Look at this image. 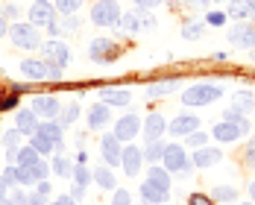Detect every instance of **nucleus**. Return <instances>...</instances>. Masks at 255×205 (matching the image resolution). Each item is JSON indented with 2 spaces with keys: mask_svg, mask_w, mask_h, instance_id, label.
<instances>
[{
  "mask_svg": "<svg viewBox=\"0 0 255 205\" xmlns=\"http://www.w3.org/2000/svg\"><path fill=\"white\" fill-rule=\"evenodd\" d=\"M141 150L138 147H127L124 155H121V164H124V170H127L129 176H138V170H141Z\"/></svg>",
  "mask_w": 255,
  "mask_h": 205,
  "instance_id": "obj_15",
  "label": "nucleus"
},
{
  "mask_svg": "<svg viewBox=\"0 0 255 205\" xmlns=\"http://www.w3.org/2000/svg\"><path fill=\"white\" fill-rule=\"evenodd\" d=\"M65 26H68V29H77V26H79V21H77V18H71V15H68V18H65Z\"/></svg>",
  "mask_w": 255,
  "mask_h": 205,
  "instance_id": "obj_46",
  "label": "nucleus"
},
{
  "mask_svg": "<svg viewBox=\"0 0 255 205\" xmlns=\"http://www.w3.org/2000/svg\"><path fill=\"white\" fill-rule=\"evenodd\" d=\"M253 59H255V53H253Z\"/></svg>",
  "mask_w": 255,
  "mask_h": 205,
  "instance_id": "obj_53",
  "label": "nucleus"
},
{
  "mask_svg": "<svg viewBox=\"0 0 255 205\" xmlns=\"http://www.w3.org/2000/svg\"><path fill=\"white\" fill-rule=\"evenodd\" d=\"M164 129H167V123H164V117L161 114H150L147 120H144V141L147 144H153V141H158L161 135H164Z\"/></svg>",
  "mask_w": 255,
  "mask_h": 205,
  "instance_id": "obj_13",
  "label": "nucleus"
},
{
  "mask_svg": "<svg viewBox=\"0 0 255 205\" xmlns=\"http://www.w3.org/2000/svg\"><path fill=\"white\" fill-rule=\"evenodd\" d=\"M147 182H150L153 188H158V191L170 194V176H167V170H161V167H153V170H150V176H147Z\"/></svg>",
  "mask_w": 255,
  "mask_h": 205,
  "instance_id": "obj_20",
  "label": "nucleus"
},
{
  "mask_svg": "<svg viewBox=\"0 0 255 205\" xmlns=\"http://www.w3.org/2000/svg\"><path fill=\"white\" fill-rule=\"evenodd\" d=\"M188 144H191V147H203L205 144V132H197V129H194V132L188 135Z\"/></svg>",
  "mask_w": 255,
  "mask_h": 205,
  "instance_id": "obj_38",
  "label": "nucleus"
},
{
  "mask_svg": "<svg viewBox=\"0 0 255 205\" xmlns=\"http://www.w3.org/2000/svg\"><path fill=\"white\" fill-rule=\"evenodd\" d=\"M141 197H144V200H147L150 205L164 203V200H167V194H164V191H158V188H153L150 182H144V185H141Z\"/></svg>",
  "mask_w": 255,
  "mask_h": 205,
  "instance_id": "obj_24",
  "label": "nucleus"
},
{
  "mask_svg": "<svg viewBox=\"0 0 255 205\" xmlns=\"http://www.w3.org/2000/svg\"><path fill=\"white\" fill-rule=\"evenodd\" d=\"M253 3H255V0H253Z\"/></svg>",
  "mask_w": 255,
  "mask_h": 205,
  "instance_id": "obj_55",
  "label": "nucleus"
},
{
  "mask_svg": "<svg viewBox=\"0 0 255 205\" xmlns=\"http://www.w3.org/2000/svg\"><path fill=\"white\" fill-rule=\"evenodd\" d=\"M211 197H214V200H223V203H235L238 191H235V188H226V185H220V188L211 191Z\"/></svg>",
  "mask_w": 255,
  "mask_h": 205,
  "instance_id": "obj_31",
  "label": "nucleus"
},
{
  "mask_svg": "<svg viewBox=\"0 0 255 205\" xmlns=\"http://www.w3.org/2000/svg\"><path fill=\"white\" fill-rule=\"evenodd\" d=\"M155 205H161V203H155Z\"/></svg>",
  "mask_w": 255,
  "mask_h": 205,
  "instance_id": "obj_54",
  "label": "nucleus"
},
{
  "mask_svg": "<svg viewBox=\"0 0 255 205\" xmlns=\"http://www.w3.org/2000/svg\"><path fill=\"white\" fill-rule=\"evenodd\" d=\"M250 194H253V200H255V182H253V185H250Z\"/></svg>",
  "mask_w": 255,
  "mask_h": 205,
  "instance_id": "obj_50",
  "label": "nucleus"
},
{
  "mask_svg": "<svg viewBox=\"0 0 255 205\" xmlns=\"http://www.w3.org/2000/svg\"><path fill=\"white\" fill-rule=\"evenodd\" d=\"M161 155H164V144H161V141H153V144L147 147V158H150V161H158Z\"/></svg>",
  "mask_w": 255,
  "mask_h": 205,
  "instance_id": "obj_35",
  "label": "nucleus"
},
{
  "mask_svg": "<svg viewBox=\"0 0 255 205\" xmlns=\"http://www.w3.org/2000/svg\"><path fill=\"white\" fill-rule=\"evenodd\" d=\"M247 164H255V138L250 141V147H247Z\"/></svg>",
  "mask_w": 255,
  "mask_h": 205,
  "instance_id": "obj_44",
  "label": "nucleus"
},
{
  "mask_svg": "<svg viewBox=\"0 0 255 205\" xmlns=\"http://www.w3.org/2000/svg\"><path fill=\"white\" fill-rule=\"evenodd\" d=\"M244 205H253V203H244Z\"/></svg>",
  "mask_w": 255,
  "mask_h": 205,
  "instance_id": "obj_52",
  "label": "nucleus"
},
{
  "mask_svg": "<svg viewBox=\"0 0 255 205\" xmlns=\"http://www.w3.org/2000/svg\"><path fill=\"white\" fill-rule=\"evenodd\" d=\"M138 3V9H153V6H158L161 0H135Z\"/></svg>",
  "mask_w": 255,
  "mask_h": 205,
  "instance_id": "obj_45",
  "label": "nucleus"
},
{
  "mask_svg": "<svg viewBox=\"0 0 255 205\" xmlns=\"http://www.w3.org/2000/svg\"><path fill=\"white\" fill-rule=\"evenodd\" d=\"M229 41L235 44V47H255V29H253L250 24H238V26H232Z\"/></svg>",
  "mask_w": 255,
  "mask_h": 205,
  "instance_id": "obj_12",
  "label": "nucleus"
},
{
  "mask_svg": "<svg viewBox=\"0 0 255 205\" xmlns=\"http://www.w3.org/2000/svg\"><path fill=\"white\" fill-rule=\"evenodd\" d=\"M109 117H112V108H109L106 102L94 105V108L88 111V123H91V126H106V123H109Z\"/></svg>",
  "mask_w": 255,
  "mask_h": 205,
  "instance_id": "obj_19",
  "label": "nucleus"
},
{
  "mask_svg": "<svg viewBox=\"0 0 255 205\" xmlns=\"http://www.w3.org/2000/svg\"><path fill=\"white\" fill-rule=\"evenodd\" d=\"M32 111H35V117H41V120H56V117H59V100L41 94V97L32 100Z\"/></svg>",
  "mask_w": 255,
  "mask_h": 205,
  "instance_id": "obj_8",
  "label": "nucleus"
},
{
  "mask_svg": "<svg viewBox=\"0 0 255 205\" xmlns=\"http://www.w3.org/2000/svg\"><path fill=\"white\" fill-rule=\"evenodd\" d=\"M18 176H21V185H38V182L47 179V164L44 161H35V164L18 167Z\"/></svg>",
  "mask_w": 255,
  "mask_h": 205,
  "instance_id": "obj_11",
  "label": "nucleus"
},
{
  "mask_svg": "<svg viewBox=\"0 0 255 205\" xmlns=\"http://www.w3.org/2000/svg\"><path fill=\"white\" fill-rule=\"evenodd\" d=\"M191 205H211V200H208L205 194H194V197H191Z\"/></svg>",
  "mask_w": 255,
  "mask_h": 205,
  "instance_id": "obj_43",
  "label": "nucleus"
},
{
  "mask_svg": "<svg viewBox=\"0 0 255 205\" xmlns=\"http://www.w3.org/2000/svg\"><path fill=\"white\" fill-rule=\"evenodd\" d=\"M197 126H200V120H197L194 114H179L176 120H170V123H167V129H170L173 135H191Z\"/></svg>",
  "mask_w": 255,
  "mask_h": 205,
  "instance_id": "obj_14",
  "label": "nucleus"
},
{
  "mask_svg": "<svg viewBox=\"0 0 255 205\" xmlns=\"http://www.w3.org/2000/svg\"><path fill=\"white\" fill-rule=\"evenodd\" d=\"M0 205H15V203H6V200H3V197H0Z\"/></svg>",
  "mask_w": 255,
  "mask_h": 205,
  "instance_id": "obj_51",
  "label": "nucleus"
},
{
  "mask_svg": "<svg viewBox=\"0 0 255 205\" xmlns=\"http://www.w3.org/2000/svg\"><path fill=\"white\" fill-rule=\"evenodd\" d=\"M56 6H59L65 15H71V12H77L79 6H82V0H56Z\"/></svg>",
  "mask_w": 255,
  "mask_h": 205,
  "instance_id": "obj_36",
  "label": "nucleus"
},
{
  "mask_svg": "<svg viewBox=\"0 0 255 205\" xmlns=\"http://www.w3.org/2000/svg\"><path fill=\"white\" fill-rule=\"evenodd\" d=\"M74 176H77V185H79V188H85V185L91 182V173H88L85 167H77V173H74Z\"/></svg>",
  "mask_w": 255,
  "mask_h": 205,
  "instance_id": "obj_39",
  "label": "nucleus"
},
{
  "mask_svg": "<svg viewBox=\"0 0 255 205\" xmlns=\"http://www.w3.org/2000/svg\"><path fill=\"white\" fill-rule=\"evenodd\" d=\"M56 205H77V200H74V197H59Z\"/></svg>",
  "mask_w": 255,
  "mask_h": 205,
  "instance_id": "obj_47",
  "label": "nucleus"
},
{
  "mask_svg": "<svg viewBox=\"0 0 255 205\" xmlns=\"http://www.w3.org/2000/svg\"><path fill=\"white\" fill-rule=\"evenodd\" d=\"M100 153H103V158H106V164H109V167H115V164H121V155H124V150H121V141L115 138V132H109V135H103Z\"/></svg>",
  "mask_w": 255,
  "mask_h": 205,
  "instance_id": "obj_7",
  "label": "nucleus"
},
{
  "mask_svg": "<svg viewBox=\"0 0 255 205\" xmlns=\"http://www.w3.org/2000/svg\"><path fill=\"white\" fill-rule=\"evenodd\" d=\"M250 108H255V97L253 94H247V91L235 94V100H232V111H235V114H244V111H250Z\"/></svg>",
  "mask_w": 255,
  "mask_h": 205,
  "instance_id": "obj_22",
  "label": "nucleus"
},
{
  "mask_svg": "<svg viewBox=\"0 0 255 205\" xmlns=\"http://www.w3.org/2000/svg\"><path fill=\"white\" fill-rule=\"evenodd\" d=\"M115 50V44H112V41H109V38H94V41H91V59H103V56H106V53H112Z\"/></svg>",
  "mask_w": 255,
  "mask_h": 205,
  "instance_id": "obj_26",
  "label": "nucleus"
},
{
  "mask_svg": "<svg viewBox=\"0 0 255 205\" xmlns=\"http://www.w3.org/2000/svg\"><path fill=\"white\" fill-rule=\"evenodd\" d=\"M205 24H211V26H223V24H226V15H223V12H217V9H211V12L205 15Z\"/></svg>",
  "mask_w": 255,
  "mask_h": 205,
  "instance_id": "obj_37",
  "label": "nucleus"
},
{
  "mask_svg": "<svg viewBox=\"0 0 255 205\" xmlns=\"http://www.w3.org/2000/svg\"><path fill=\"white\" fill-rule=\"evenodd\" d=\"M18 141H21V132L18 129H9L6 135H3V144H6V150H9V158H15V147H18Z\"/></svg>",
  "mask_w": 255,
  "mask_h": 205,
  "instance_id": "obj_30",
  "label": "nucleus"
},
{
  "mask_svg": "<svg viewBox=\"0 0 255 205\" xmlns=\"http://www.w3.org/2000/svg\"><path fill=\"white\" fill-rule=\"evenodd\" d=\"M170 91H176V82H164V85H153L147 94L150 97H161V94H170Z\"/></svg>",
  "mask_w": 255,
  "mask_h": 205,
  "instance_id": "obj_34",
  "label": "nucleus"
},
{
  "mask_svg": "<svg viewBox=\"0 0 255 205\" xmlns=\"http://www.w3.org/2000/svg\"><path fill=\"white\" fill-rule=\"evenodd\" d=\"M121 9H118V3L115 0H100V3H94L91 6V21L97 26H115L121 21Z\"/></svg>",
  "mask_w": 255,
  "mask_h": 205,
  "instance_id": "obj_4",
  "label": "nucleus"
},
{
  "mask_svg": "<svg viewBox=\"0 0 255 205\" xmlns=\"http://www.w3.org/2000/svg\"><path fill=\"white\" fill-rule=\"evenodd\" d=\"M138 132H141V120H138V114H127V117L118 120V126H115V138H118V141H132Z\"/></svg>",
  "mask_w": 255,
  "mask_h": 205,
  "instance_id": "obj_10",
  "label": "nucleus"
},
{
  "mask_svg": "<svg viewBox=\"0 0 255 205\" xmlns=\"http://www.w3.org/2000/svg\"><path fill=\"white\" fill-rule=\"evenodd\" d=\"M35 129H38V117H35V111H32V108H21V111H18V132L32 135Z\"/></svg>",
  "mask_w": 255,
  "mask_h": 205,
  "instance_id": "obj_17",
  "label": "nucleus"
},
{
  "mask_svg": "<svg viewBox=\"0 0 255 205\" xmlns=\"http://www.w3.org/2000/svg\"><path fill=\"white\" fill-rule=\"evenodd\" d=\"M9 32V26H6V21H3V15H0V35H6Z\"/></svg>",
  "mask_w": 255,
  "mask_h": 205,
  "instance_id": "obj_49",
  "label": "nucleus"
},
{
  "mask_svg": "<svg viewBox=\"0 0 255 205\" xmlns=\"http://www.w3.org/2000/svg\"><path fill=\"white\" fill-rule=\"evenodd\" d=\"M9 38H12L15 47H24V50L41 47V38H38V32H35L32 24H12L9 26Z\"/></svg>",
  "mask_w": 255,
  "mask_h": 205,
  "instance_id": "obj_3",
  "label": "nucleus"
},
{
  "mask_svg": "<svg viewBox=\"0 0 255 205\" xmlns=\"http://www.w3.org/2000/svg\"><path fill=\"white\" fill-rule=\"evenodd\" d=\"M220 150H200V153L194 155V164L197 167H208V164H217L220 161Z\"/></svg>",
  "mask_w": 255,
  "mask_h": 205,
  "instance_id": "obj_25",
  "label": "nucleus"
},
{
  "mask_svg": "<svg viewBox=\"0 0 255 205\" xmlns=\"http://www.w3.org/2000/svg\"><path fill=\"white\" fill-rule=\"evenodd\" d=\"M29 21H32V26H50L56 21V6L47 0H35L29 6Z\"/></svg>",
  "mask_w": 255,
  "mask_h": 205,
  "instance_id": "obj_6",
  "label": "nucleus"
},
{
  "mask_svg": "<svg viewBox=\"0 0 255 205\" xmlns=\"http://www.w3.org/2000/svg\"><path fill=\"white\" fill-rule=\"evenodd\" d=\"M100 100L106 102V105H129L132 94H129V91H103Z\"/></svg>",
  "mask_w": 255,
  "mask_h": 205,
  "instance_id": "obj_23",
  "label": "nucleus"
},
{
  "mask_svg": "<svg viewBox=\"0 0 255 205\" xmlns=\"http://www.w3.org/2000/svg\"><path fill=\"white\" fill-rule=\"evenodd\" d=\"M59 117H62V123L65 126H71L74 120L79 117V105H68V108H59Z\"/></svg>",
  "mask_w": 255,
  "mask_h": 205,
  "instance_id": "obj_32",
  "label": "nucleus"
},
{
  "mask_svg": "<svg viewBox=\"0 0 255 205\" xmlns=\"http://www.w3.org/2000/svg\"><path fill=\"white\" fill-rule=\"evenodd\" d=\"M182 35H185V38H200V35H203V24L188 21V24L182 26Z\"/></svg>",
  "mask_w": 255,
  "mask_h": 205,
  "instance_id": "obj_33",
  "label": "nucleus"
},
{
  "mask_svg": "<svg viewBox=\"0 0 255 205\" xmlns=\"http://www.w3.org/2000/svg\"><path fill=\"white\" fill-rule=\"evenodd\" d=\"M41 50H44V62H47V65H59V68H65V65L71 62V50H68V44L59 41V38H53V41H47V44H41Z\"/></svg>",
  "mask_w": 255,
  "mask_h": 205,
  "instance_id": "obj_5",
  "label": "nucleus"
},
{
  "mask_svg": "<svg viewBox=\"0 0 255 205\" xmlns=\"http://www.w3.org/2000/svg\"><path fill=\"white\" fill-rule=\"evenodd\" d=\"M115 26H118V32L132 35V32H141V29H153L155 18L153 15H147V12H141V9H135V12H124L121 21H118Z\"/></svg>",
  "mask_w": 255,
  "mask_h": 205,
  "instance_id": "obj_1",
  "label": "nucleus"
},
{
  "mask_svg": "<svg viewBox=\"0 0 255 205\" xmlns=\"http://www.w3.org/2000/svg\"><path fill=\"white\" fill-rule=\"evenodd\" d=\"M112 205H132V203H129V194H127V191H118V194H115V200H112Z\"/></svg>",
  "mask_w": 255,
  "mask_h": 205,
  "instance_id": "obj_42",
  "label": "nucleus"
},
{
  "mask_svg": "<svg viewBox=\"0 0 255 205\" xmlns=\"http://www.w3.org/2000/svg\"><path fill=\"white\" fill-rule=\"evenodd\" d=\"M94 179H97L100 188H115V176H112L109 167H94Z\"/></svg>",
  "mask_w": 255,
  "mask_h": 205,
  "instance_id": "obj_29",
  "label": "nucleus"
},
{
  "mask_svg": "<svg viewBox=\"0 0 255 205\" xmlns=\"http://www.w3.org/2000/svg\"><path fill=\"white\" fill-rule=\"evenodd\" d=\"M6 188H9V185H6V179H3V176H0V197H6Z\"/></svg>",
  "mask_w": 255,
  "mask_h": 205,
  "instance_id": "obj_48",
  "label": "nucleus"
},
{
  "mask_svg": "<svg viewBox=\"0 0 255 205\" xmlns=\"http://www.w3.org/2000/svg\"><path fill=\"white\" fill-rule=\"evenodd\" d=\"M161 158H164V170H173V173H179V170H185V167H188L185 150H182L179 144H167Z\"/></svg>",
  "mask_w": 255,
  "mask_h": 205,
  "instance_id": "obj_9",
  "label": "nucleus"
},
{
  "mask_svg": "<svg viewBox=\"0 0 255 205\" xmlns=\"http://www.w3.org/2000/svg\"><path fill=\"white\" fill-rule=\"evenodd\" d=\"M3 179H6V185H18V182H21V176H18V167H6Z\"/></svg>",
  "mask_w": 255,
  "mask_h": 205,
  "instance_id": "obj_40",
  "label": "nucleus"
},
{
  "mask_svg": "<svg viewBox=\"0 0 255 205\" xmlns=\"http://www.w3.org/2000/svg\"><path fill=\"white\" fill-rule=\"evenodd\" d=\"M223 94V88L220 85H191L185 94H182V102L185 105H208L211 100H217Z\"/></svg>",
  "mask_w": 255,
  "mask_h": 205,
  "instance_id": "obj_2",
  "label": "nucleus"
},
{
  "mask_svg": "<svg viewBox=\"0 0 255 205\" xmlns=\"http://www.w3.org/2000/svg\"><path fill=\"white\" fill-rule=\"evenodd\" d=\"M29 147H35L38 153L47 155V153H53V147H56V144H53L47 135H41V132H32V144H29Z\"/></svg>",
  "mask_w": 255,
  "mask_h": 205,
  "instance_id": "obj_28",
  "label": "nucleus"
},
{
  "mask_svg": "<svg viewBox=\"0 0 255 205\" xmlns=\"http://www.w3.org/2000/svg\"><path fill=\"white\" fill-rule=\"evenodd\" d=\"M21 74L29 79H44L47 77V62H41V59H24L21 62Z\"/></svg>",
  "mask_w": 255,
  "mask_h": 205,
  "instance_id": "obj_16",
  "label": "nucleus"
},
{
  "mask_svg": "<svg viewBox=\"0 0 255 205\" xmlns=\"http://www.w3.org/2000/svg\"><path fill=\"white\" fill-rule=\"evenodd\" d=\"M229 15L232 18H241V21H244V18H253L255 15V3L253 0H232L229 3Z\"/></svg>",
  "mask_w": 255,
  "mask_h": 205,
  "instance_id": "obj_18",
  "label": "nucleus"
},
{
  "mask_svg": "<svg viewBox=\"0 0 255 205\" xmlns=\"http://www.w3.org/2000/svg\"><path fill=\"white\" fill-rule=\"evenodd\" d=\"M35 132L47 135V138H50L56 147L62 144V123H56V120H44V123H38V129H35Z\"/></svg>",
  "mask_w": 255,
  "mask_h": 205,
  "instance_id": "obj_21",
  "label": "nucleus"
},
{
  "mask_svg": "<svg viewBox=\"0 0 255 205\" xmlns=\"http://www.w3.org/2000/svg\"><path fill=\"white\" fill-rule=\"evenodd\" d=\"M38 150H35V147H24V150H18V153H15V158H18V167H26V164H35V161H41V158H38Z\"/></svg>",
  "mask_w": 255,
  "mask_h": 205,
  "instance_id": "obj_27",
  "label": "nucleus"
},
{
  "mask_svg": "<svg viewBox=\"0 0 255 205\" xmlns=\"http://www.w3.org/2000/svg\"><path fill=\"white\" fill-rule=\"evenodd\" d=\"M53 170H56V173H59V176H65V173H68V170H71V167H68V161H65V158H62V155H59V158H56V161H53Z\"/></svg>",
  "mask_w": 255,
  "mask_h": 205,
  "instance_id": "obj_41",
  "label": "nucleus"
}]
</instances>
